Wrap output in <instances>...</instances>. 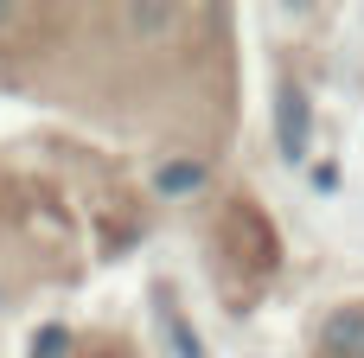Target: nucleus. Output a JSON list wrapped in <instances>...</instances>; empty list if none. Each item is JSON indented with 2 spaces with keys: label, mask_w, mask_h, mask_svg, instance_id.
Wrapping results in <instances>:
<instances>
[{
  "label": "nucleus",
  "mask_w": 364,
  "mask_h": 358,
  "mask_svg": "<svg viewBox=\"0 0 364 358\" xmlns=\"http://www.w3.org/2000/svg\"><path fill=\"white\" fill-rule=\"evenodd\" d=\"M160 314L173 320V346H179V358H198V333L186 327V314H179V301H160Z\"/></svg>",
  "instance_id": "5"
},
{
  "label": "nucleus",
  "mask_w": 364,
  "mask_h": 358,
  "mask_svg": "<svg viewBox=\"0 0 364 358\" xmlns=\"http://www.w3.org/2000/svg\"><path fill=\"white\" fill-rule=\"evenodd\" d=\"M275 141H282V160H301L314 141V115H307V96L294 83L275 90Z\"/></svg>",
  "instance_id": "1"
},
{
  "label": "nucleus",
  "mask_w": 364,
  "mask_h": 358,
  "mask_svg": "<svg viewBox=\"0 0 364 358\" xmlns=\"http://www.w3.org/2000/svg\"><path fill=\"white\" fill-rule=\"evenodd\" d=\"M64 346H70V333H64V327H38V339H32V358H64Z\"/></svg>",
  "instance_id": "6"
},
{
  "label": "nucleus",
  "mask_w": 364,
  "mask_h": 358,
  "mask_svg": "<svg viewBox=\"0 0 364 358\" xmlns=\"http://www.w3.org/2000/svg\"><path fill=\"white\" fill-rule=\"evenodd\" d=\"M205 179H211V173H205V160H160L154 192H166V199H192Z\"/></svg>",
  "instance_id": "3"
},
{
  "label": "nucleus",
  "mask_w": 364,
  "mask_h": 358,
  "mask_svg": "<svg viewBox=\"0 0 364 358\" xmlns=\"http://www.w3.org/2000/svg\"><path fill=\"white\" fill-rule=\"evenodd\" d=\"M173 19H179V6H122V26H128L134 38H160V32H173Z\"/></svg>",
  "instance_id": "4"
},
{
  "label": "nucleus",
  "mask_w": 364,
  "mask_h": 358,
  "mask_svg": "<svg viewBox=\"0 0 364 358\" xmlns=\"http://www.w3.org/2000/svg\"><path fill=\"white\" fill-rule=\"evenodd\" d=\"M13 19H19V13H13V6H0V32H6V26H13Z\"/></svg>",
  "instance_id": "7"
},
{
  "label": "nucleus",
  "mask_w": 364,
  "mask_h": 358,
  "mask_svg": "<svg viewBox=\"0 0 364 358\" xmlns=\"http://www.w3.org/2000/svg\"><path fill=\"white\" fill-rule=\"evenodd\" d=\"M320 352L326 358H364V307H333L320 320Z\"/></svg>",
  "instance_id": "2"
}]
</instances>
